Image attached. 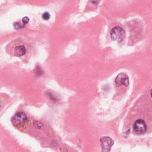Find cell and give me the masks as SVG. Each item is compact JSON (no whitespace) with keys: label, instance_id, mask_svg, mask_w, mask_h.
Here are the masks:
<instances>
[{"label":"cell","instance_id":"1","mask_svg":"<svg viewBox=\"0 0 152 152\" xmlns=\"http://www.w3.org/2000/svg\"><path fill=\"white\" fill-rule=\"evenodd\" d=\"M110 37L114 41L120 42H122L125 37V31L122 28L119 26L113 27L110 33Z\"/></svg>","mask_w":152,"mask_h":152},{"label":"cell","instance_id":"2","mask_svg":"<svg viewBox=\"0 0 152 152\" xmlns=\"http://www.w3.org/2000/svg\"><path fill=\"white\" fill-rule=\"evenodd\" d=\"M27 118L25 113L18 112L15 113L12 118V122L16 126H21L23 125L27 121Z\"/></svg>","mask_w":152,"mask_h":152},{"label":"cell","instance_id":"3","mask_svg":"<svg viewBox=\"0 0 152 152\" xmlns=\"http://www.w3.org/2000/svg\"><path fill=\"white\" fill-rule=\"evenodd\" d=\"M113 141L109 137H103L100 139V144L102 151H109L113 145Z\"/></svg>","mask_w":152,"mask_h":152},{"label":"cell","instance_id":"4","mask_svg":"<svg viewBox=\"0 0 152 152\" xmlns=\"http://www.w3.org/2000/svg\"><path fill=\"white\" fill-rule=\"evenodd\" d=\"M133 129L135 132L142 134L146 131L147 125L143 120L138 119L134 122L133 125Z\"/></svg>","mask_w":152,"mask_h":152},{"label":"cell","instance_id":"5","mask_svg":"<svg viewBox=\"0 0 152 152\" xmlns=\"http://www.w3.org/2000/svg\"><path fill=\"white\" fill-rule=\"evenodd\" d=\"M115 83L118 86H122V85H124L125 86H128L129 78L128 75L126 74L123 72L119 74L115 78Z\"/></svg>","mask_w":152,"mask_h":152},{"label":"cell","instance_id":"6","mask_svg":"<svg viewBox=\"0 0 152 152\" xmlns=\"http://www.w3.org/2000/svg\"><path fill=\"white\" fill-rule=\"evenodd\" d=\"M26 52V49L24 46L20 45L14 49V55L16 56H23Z\"/></svg>","mask_w":152,"mask_h":152},{"label":"cell","instance_id":"7","mask_svg":"<svg viewBox=\"0 0 152 152\" xmlns=\"http://www.w3.org/2000/svg\"><path fill=\"white\" fill-rule=\"evenodd\" d=\"M14 27L17 29V30H18V29H21L24 27V26L21 25L20 23L18 22H16V23H14Z\"/></svg>","mask_w":152,"mask_h":152},{"label":"cell","instance_id":"8","mask_svg":"<svg viewBox=\"0 0 152 152\" xmlns=\"http://www.w3.org/2000/svg\"><path fill=\"white\" fill-rule=\"evenodd\" d=\"M42 18H43V19H44L45 20H49V18H50V14H49V13L48 12H44V13L43 14V15H42Z\"/></svg>","mask_w":152,"mask_h":152},{"label":"cell","instance_id":"9","mask_svg":"<svg viewBox=\"0 0 152 152\" xmlns=\"http://www.w3.org/2000/svg\"><path fill=\"white\" fill-rule=\"evenodd\" d=\"M34 126H35L36 128H41L43 127L42 124H41L40 122H37V121H35L34 123Z\"/></svg>","mask_w":152,"mask_h":152},{"label":"cell","instance_id":"10","mask_svg":"<svg viewBox=\"0 0 152 152\" xmlns=\"http://www.w3.org/2000/svg\"><path fill=\"white\" fill-rule=\"evenodd\" d=\"M22 21H23V24H24V25H26V24H27L28 23V21H29V18L26 16V17H24L23 18Z\"/></svg>","mask_w":152,"mask_h":152},{"label":"cell","instance_id":"11","mask_svg":"<svg viewBox=\"0 0 152 152\" xmlns=\"http://www.w3.org/2000/svg\"><path fill=\"white\" fill-rule=\"evenodd\" d=\"M91 2L95 5H97L100 2V0H90Z\"/></svg>","mask_w":152,"mask_h":152}]
</instances>
